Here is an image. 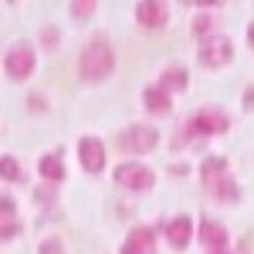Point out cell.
Returning <instances> with one entry per match:
<instances>
[{"label":"cell","mask_w":254,"mask_h":254,"mask_svg":"<svg viewBox=\"0 0 254 254\" xmlns=\"http://www.w3.org/2000/svg\"><path fill=\"white\" fill-rule=\"evenodd\" d=\"M95 7V1H89V0H85V1H74L71 4V11L76 17H87L89 15L91 12L94 11Z\"/></svg>","instance_id":"cell-18"},{"label":"cell","mask_w":254,"mask_h":254,"mask_svg":"<svg viewBox=\"0 0 254 254\" xmlns=\"http://www.w3.org/2000/svg\"><path fill=\"white\" fill-rule=\"evenodd\" d=\"M40 254H65L64 250L61 248L58 241L55 239H50L47 242H44L40 248Z\"/></svg>","instance_id":"cell-19"},{"label":"cell","mask_w":254,"mask_h":254,"mask_svg":"<svg viewBox=\"0 0 254 254\" xmlns=\"http://www.w3.org/2000/svg\"><path fill=\"white\" fill-rule=\"evenodd\" d=\"M114 179L121 186H124L127 189L135 190V191L150 189L155 180L154 173L147 166L135 164V162L120 165L114 171Z\"/></svg>","instance_id":"cell-5"},{"label":"cell","mask_w":254,"mask_h":254,"mask_svg":"<svg viewBox=\"0 0 254 254\" xmlns=\"http://www.w3.org/2000/svg\"><path fill=\"white\" fill-rule=\"evenodd\" d=\"M232 54V43L227 36H207L199 47V61L207 67H219L230 62Z\"/></svg>","instance_id":"cell-3"},{"label":"cell","mask_w":254,"mask_h":254,"mask_svg":"<svg viewBox=\"0 0 254 254\" xmlns=\"http://www.w3.org/2000/svg\"><path fill=\"white\" fill-rule=\"evenodd\" d=\"M212 254H227L225 252H219V253H212Z\"/></svg>","instance_id":"cell-23"},{"label":"cell","mask_w":254,"mask_h":254,"mask_svg":"<svg viewBox=\"0 0 254 254\" xmlns=\"http://www.w3.org/2000/svg\"><path fill=\"white\" fill-rule=\"evenodd\" d=\"M116 58L105 42H94L84 50L80 58V74L87 81H99L114 69Z\"/></svg>","instance_id":"cell-2"},{"label":"cell","mask_w":254,"mask_h":254,"mask_svg":"<svg viewBox=\"0 0 254 254\" xmlns=\"http://www.w3.org/2000/svg\"><path fill=\"white\" fill-rule=\"evenodd\" d=\"M199 239L206 248L212 249L213 253L224 252L228 243V234L224 227L213 221H203L199 228Z\"/></svg>","instance_id":"cell-11"},{"label":"cell","mask_w":254,"mask_h":254,"mask_svg":"<svg viewBox=\"0 0 254 254\" xmlns=\"http://www.w3.org/2000/svg\"><path fill=\"white\" fill-rule=\"evenodd\" d=\"M158 140L157 130L146 125H133L120 137L121 148L133 154L150 151Z\"/></svg>","instance_id":"cell-4"},{"label":"cell","mask_w":254,"mask_h":254,"mask_svg":"<svg viewBox=\"0 0 254 254\" xmlns=\"http://www.w3.org/2000/svg\"><path fill=\"white\" fill-rule=\"evenodd\" d=\"M40 173L50 180H61L64 178L62 162L54 155H46L40 161Z\"/></svg>","instance_id":"cell-16"},{"label":"cell","mask_w":254,"mask_h":254,"mask_svg":"<svg viewBox=\"0 0 254 254\" xmlns=\"http://www.w3.org/2000/svg\"><path fill=\"white\" fill-rule=\"evenodd\" d=\"M35 67V54L28 47H15L6 58L7 73L15 80H24Z\"/></svg>","instance_id":"cell-7"},{"label":"cell","mask_w":254,"mask_h":254,"mask_svg":"<svg viewBox=\"0 0 254 254\" xmlns=\"http://www.w3.org/2000/svg\"><path fill=\"white\" fill-rule=\"evenodd\" d=\"M190 127L195 135L214 136L227 132L230 127V121L224 113H221L220 110L205 109L195 116Z\"/></svg>","instance_id":"cell-6"},{"label":"cell","mask_w":254,"mask_h":254,"mask_svg":"<svg viewBox=\"0 0 254 254\" xmlns=\"http://www.w3.org/2000/svg\"><path fill=\"white\" fill-rule=\"evenodd\" d=\"M139 22L148 28H158L168 19V7L164 1H142L136 8Z\"/></svg>","instance_id":"cell-9"},{"label":"cell","mask_w":254,"mask_h":254,"mask_svg":"<svg viewBox=\"0 0 254 254\" xmlns=\"http://www.w3.org/2000/svg\"><path fill=\"white\" fill-rule=\"evenodd\" d=\"M144 103L154 114H164L171 109L172 103L166 91L160 87H150L144 92Z\"/></svg>","instance_id":"cell-14"},{"label":"cell","mask_w":254,"mask_h":254,"mask_svg":"<svg viewBox=\"0 0 254 254\" xmlns=\"http://www.w3.org/2000/svg\"><path fill=\"white\" fill-rule=\"evenodd\" d=\"M18 164L12 157H1L0 158V176L7 180H15L18 176Z\"/></svg>","instance_id":"cell-17"},{"label":"cell","mask_w":254,"mask_h":254,"mask_svg":"<svg viewBox=\"0 0 254 254\" xmlns=\"http://www.w3.org/2000/svg\"><path fill=\"white\" fill-rule=\"evenodd\" d=\"M154 235L151 231L144 227L135 228L127 238L121 254H153Z\"/></svg>","instance_id":"cell-10"},{"label":"cell","mask_w":254,"mask_h":254,"mask_svg":"<svg viewBox=\"0 0 254 254\" xmlns=\"http://www.w3.org/2000/svg\"><path fill=\"white\" fill-rule=\"evenodd\" d=\"M15 205L6 196L0 195V238H10L15 234Z\"/></svg>","instance_id":"cell-13"},{"label":"cell","mask_w":254,"mask_h":254,"mask_svg":"<svg viewBox=\"0 0 254 254\" xmlns=\"http://www.w3.org/2000/svg\"><path fill=\"white\" fill-rule=\"evenodd\" d=\"M227 161L219 157L207 158L201 168L202 180L216 198L232 201L238 196V187L227 169Z\"/></svg>","instance_id":"cell-1"},{"label":"cell","mask_w":254,"mask_h":254,"mask_svg":"<svg viewBox=\"0 0 254 254\" xmlns=\"http://www.w3.org/2000/svg\"><path fill=\"white\" fill-rule=\"evenodd\" d=\"M78 157L84 168L89 172L102 171L106 162L103 144L99 139L91 136L81 139L78 146Z\"/></svg>","instance_id":"cell-8"},{"label":"cell","mask_w":254,"mask_h":254,"mask_svg":"<svg viewBox=\"0 0 254 254\" xmlns=\"http://www.w3.org/2000/svg\"><path fill=\"white\" fill-rule=\"evenodd\" d=\"M187 73L182 67H171L162 73L161 76V84L164 89H169V91H183L187 85Z\"/></svg>","instance_id":"cell-15"},{"label":"cell","mask_w":254,"mask_h":254,"mask_svg":"<svg viewBox=\"0 0 254 254\" xmlns=\"http://www.w3.org/2000/svg\"><path fill=\"white\" fill-rule=\"evenodd\" d=\"M194 28L198 33H205L210 28V18L207 15H202V17L196 18Z\"/></svg>","instance_id":"cell-20"},{"label":"cell","mask_w":254,"mask_h":254,"mask_svg":"<svg viewBox=\"0 0 254 254\" xmlns=\"http://www.w3.org/2000/svg\"><path fill=\"white\" fill-rule=\"evenodd\" d=\"M192 234V224L191 220L187 217H179L173 220L166 228V237L169 242L176 248H184L191 239Z\"/></svg>","instance_id":"cell-12"},{"label":"cell","mask_w":254,"mask_h":254,"mask_svg":"<svg viewBox=\"0 0 254 254\" xmlns=\"http://www.w3.org/2000/svg\"><path fill=\"white\" fill-rule=\"evenodd\" d=\"M243 105L246 110H254V87L248 88L243 96Z\"/></svg>","instance_id":"cell-21"},{"label":"cell","mask_w":254,"mask_h":254,"mask_svg":"<svg viewBox=\"0 0 254 254\" xmlns=\"http://www.w3.org/2000/svg\"><path fill=\"white\" fill-rule=\"evenodd\" d=\"M248 40L250 43V46L254 48V21L250 22L248 28Z\"/></svg>","instance_id":"cell-22"}]
</instances>
